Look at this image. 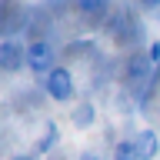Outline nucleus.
<instances>
[{
    "label": "nucleus",
    "mask_w": 160,
    "mask_h": 160,
    "mask_svg": "<svg viewBox=\"0 0 160 160\" xmlns=\"http://www.w3.org/2000/svg\"><path fill=\"white\" fill-rule=\"evenodd\" d=\"M140 3H143V7H147V10H153V7H160V0H140Z\"/></svg>",
    "instance_id": "obj_11"
},
{
    "label": "nucleus",
    "mask_w": 160,
    "mask_h": 160,
    "mask_svg": "<svg viewBox=\"0 0 160 160\" xmlns=\"http://www.w3.org/2000/svg\"><path fill=\"white\" fill-rule=\"evenodd\" d=\"M133 143H137V160H153L160 153V137L153 133V130H143Z\"/></svg>",
    "instance_id": "obj_4"
},
{
    "label": "nucleus",
    "mask_w": 160,
    "mask_h": 160,
    "mask_svg": "<svg viewBox=\"0 0 160 160\" xmlns=\"http://www.w3.org/2000/svg\"><path fill=\"white\" fill-rule=\"evenodd\" d=\"M80 160H100V153H93V150H87V153H83Z\"/></svg>",
    "instance_id": "obj_12"
},
{
    "label": "nucleus",
    "mask_w": 160,
    "mask_h": 160,
    "mask_svg": "<svg viewBox=\"0 0 160 160\" xmlns=\"http://www.w3.org/2000/svg\"><path fill=\"white\" fill-rule=\"evenodd\" d=\"M47 93H50V100H57V103L70 100L73 97V73H70L67 67H53L47 73Z\"/></svg>",
    "instance_id": "obj_1"
},
{
    "label": "nucleus",
    "mask_w": 160,
    "mask_h": 160,
    "mask_svg": "<svg viewBox=\"0 0 160 160\" xmlns=\"http://www.w3.org/2000/svg\"><path fill=\"white\" fill-rule=\"evenodd\" d=\"M80 13H103L107 10V0H77Z\"/></svg>",
    "instance_id": "obj_7"
},
{
    "label": "nucleus",
    "mask_w": 160,
    "mask_h": 160,
    "mask_svg": "<svg viewBox=\"0 0 160 160\" xmlns=\"http://www.w3.org/2000/svg\"><path fill=\"white\" fill-rule=\"evenodd\" d=\"M20 63H27V50L17 40H3L0 43V67L3 70H20Z\"/></svg>",
    "instance_id": "obj_3"
},
{
    "label": "nucleus",
    "mask_w": 160,
    "mask_h": 160,
    "mask_svg": "<svg viewBox=\"0 0 160 160\" xmlns=\"http://www.w3.org/2000/svg\"><path fill=\"white\" fill-rule=\"evenodd\" d=\"M117 160H137V143H133V140L117 143Z\"/></svg>",
    "instance_id": "obj_8"
},
{
    "label": "nucleus",
    "mask_w": 160,
    "mask_h": 160,
    "mask_svg": "<svg viewBox=\"0 0 160 160\" xmlns=\"http://www.w3.org/2000/svg\"><path fill=\"white\" fill-rule=\"evenodd\" d=\"M13 160H33V157H30V153H20V157H13Z\"/></svg>",
    "instance_id": "obj_13"
},
{
    "label": "nucleus",
    "mask_w": 160,
    "mask_h": 160,
    "mask_svg": "<svg viewBox=\"0 0 160 160\" xmlns=\"http://www.w3.org/2000/svg\"><path fill=\"white\" fill-rule=\"evenodd\" d=\"M150 67H153V63H150V57H147V53H137V57H130L127 77H130V80H143V77L150 73Z\"/></svg>",
    "instance_id": "obj_5"
},
{
    "label": "nucleus",
    "mask_w": 160,
    "mask_h": 160,
    "mask_svg": "<svg viewBox=\"0 0 160 160\" xmlns=\"http://www.w3.org/2000/svg\"><path fill=\"white\" fill-rule=\"evenodd\" d=\"M147 57H150V63H160V40H153L147 47Z\"/></svg>",
    "instance_id": "obj_10"
},
{
    "label": "nucleus",
    "mask_w": 160,
    "mask_h": 160,
    "mask_svg": "<svg viewBox=\"0 0 160 160\" xmlns=\"http://www.w3.org/2000/svg\"><path fill=\"white\" fill-rule=\"evenodd\" d=\"M27 67L37 70V73H50L53 70V47L47 40H33L27 47Z\"/></svg>",
    "instance_id": "obj_2"
},
{
    "label": "nucleus",
    "mask_w": 160,
    "mask_h": 160,
    "mask_svg": "<svg viewBox=\"0 0 160 160\" xmlns=\"http://www.w3.org/2000/svg\"><path fill=\"white\" fill-rule=\"evenodd\" d=\"M53 140H57V127H53V123H50V127H47V133H43V137H40L37 150H43V153H47V150H50V143H53Z\"/></svg>",
    "instance_id": "obj_9"
},
{
    "label": "nucleus",
    "mask_w": 160,
    "mask_h": 160,
    "mask_svg": "<svg viewBox=\"0 0 160 160\" xmlns=\"http://www.w3.org/2000/svg\"><path fill=\"white\" fill-rule=\"evenodd\" d=\"M73 120H77V127H90V123H93V107H90V103H80V107L73 110Z\"/></svg>",
    "instance_id": "obj_6"
}]
</instances>
